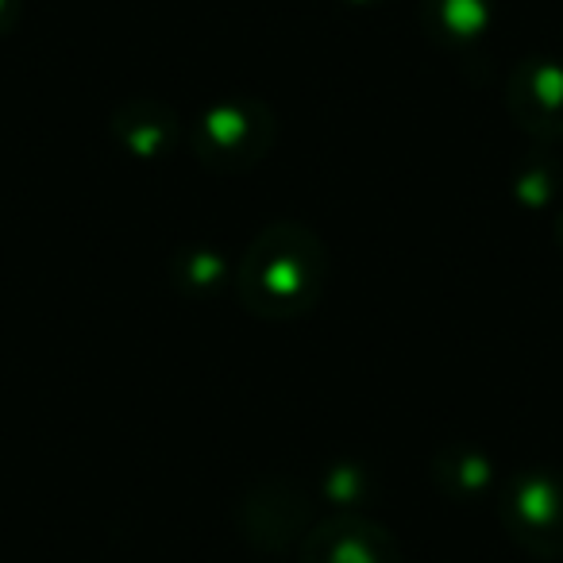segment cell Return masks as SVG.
Masks as SVG:
<instances>
[{
    "instance_id": "obj_6",
    "label": "cell",
    "mask_w": 563,
    "mask_h": 563,
    "mask_svg": "<svg viewBox=\"0 0 563 563\" xmlns=\"http://www.w3.org/2000/svg\"><path fill=\"white\" fill-rule=\"evenodd\" d=\"M301 563H401V548L378 521L340 514L306 532Z\"/></svg>"
},
{
    "instance_id": "obj_14",
    "label": "cell",
    "mask_w": 563,
    "mask_h": 563,
    "mask_svg": "<svg viewBox=\"0 0 563 563\" xmlns=\"http://www.w3.org/2000/svg\"><path fill=\"white\" fill-rule=\"evenodd\" d=\"M344 4H355V9H371V4H383V0H344Z\"/></svg>"
},
{
    "instance_id": "obj_9",
    "label": "cell",
    "mask_w": 563,
    "mask_h": 563,
    "mask_svg": "<svg viewBox=\"0 0 563 563\" xmlns=\"http://www.w3.org/2000/svg\"><path fill=\"white\" fill-rule=\"evenodd\" d=\"M432 478L444 486V494H452V498H460V501L486 498V494L498 490V483H501L494 463L471 444L440 448L437 460H432Z\"/></svg>"
},
{
    "instance_id": "obj_5",
    "label": "cell",
    "mask_w": 563,
    "mask_h": 563,
    "mask_svg": "<svg viewBox=\"0 0 563 563\" xmlns=\"http://www.w3.org/2000/svg\"><path fill=\"white\" fill-rule=\"evenodd\" d=\"M240 525L251 544L266 548V552H278V548L306 540V532L313 529V506H309V498L294 483L271 478V483L255 486L243 498Z\"/></svg>"
},
{
    "instance_id": "obj_4",
    "label": "cell",
    "mask_w": 563,
    "mask_h": 563,
    "mask_svg": "<svg viewBox=\"0 0 563 563\" xmlns=\"http://www.w3.org/2000/svg\"><path fill=\"white\" fill-rule=\"evenodd\" d=\"M506 109L532 140H563V63L555 58L517 63L506 81Z\"/></svg>"
},
{
    "instance_id": "obj_8",
    "label": "cell",
    "mask_w": 563,
    "mask_h": 563,
    "mask_svg": "<svg viewBox=\"0 0 563 563\" xmlns=\"http://www.w3.org/2000/svg\"><path fill=\"white\" fill-rule=\"evenodd\" d=\"M421 20L444 47H475L498 20V0H421Z\"/></svg>"
},
{
    "instance_id": "obj_1",
    "label": "cell",
    "mask_w": 563,
    "mask_h": 563,
    "mask_svg": "<svg viewBox=\"0 0 563 563\" xmlns=\"http://www.w3.org/2000/svg\"><path fill=\"white\" fill-rule=\"evenodd\" d=\"M243 309L266 321H294L317 309L329 282V251L301 220H274L247 243L235 266Z\"/></svg>"
},
{
    "instance_id": "obj_11",
    "label": "cell",
    "mask_w": 563,
    "mask_h": 563,
    "mask_svg": "<svg viewBox=\"0 0 563 563\" xmlns=\"http://www.w3.org/2000/svg\"><path fill=\"white\" fill-rule=\"evenodd\" d=\"M540 166H544V163L529 158V166H525V170L517 174V181H514L517 197H521V201H529V205L548 201V197H552V189H555V181H560V174H555L552 166H548L544 174H540Z\"/></svg>"
},
{
    "instance_id": "obj_10",
    "label": "cell",
    "mask_w": 563,
    "mask_h": 563,
    "mask_svg": "<svg viewBox=\"0 0 563 563\" xmlns=\"http://www.w3.org/2000/svg\"><path fill=\"white\" fill-rule=\"evenodd\" d=\"M170 278L189 294H212L228 278L224 255H217L212 247H181L170 258Z\"/></svg>"
},
{
    "instance_id": "obj_13",
    "label": "cell",
    "mask_w": 563,
    "mask_h": 563,
    "mask_svg": "<svg viewBox=\"0 0 563 563\" xmlns=\"http://www.w3.org/2000/svg\"><path fill=\"white\" fill-rule=\"evenodd\" d=\"M555 243H560V251H563V209H560V217H555Z\"/></svg>"
},
{
    "instance_id": "obj_12",
    "label": "cell",
    "mask_w": 563,
    "mask_h": 563,
    "mask_svg": "<svg viewBox=\"0 0 563 563\" xmlns=\"http://www.w3.org/2000/svg\"><path fill=\"white\" fill-rule=\"evenodd\" d=\"M24 0H0V35H12V27L20 24Z\"/></svg>"
},
{
    "instance_id": "obj_7",
    "label": "cell",
    "mask_w": 563,
    "mask_h": 563,
    "mask_svg": "<svg viewBox=\"0 0 563 563\" xmlns=\"http://www.w3.org/2000/svg\"><path fill=\"white\" fill-rule=\"evenodd\" d=\"M112 140L128 151V155L143 158V163H158L166 158L181 140V120L178 112L166 101H155V97H135V101H124L117 112H112Z\"/></svg>"
},
{
    "instance_id": "obj_2",
    "label": "cell",
    "mask_w": 563,
    "mask_h": 563,
    "mask_svg": "<svg viewBox=\"0 0 563 563\" xmlns=\"http://www.w3.org/2000/svg\"><path fill=\"white\" fill-rule=\"evenodd\" d=\"M278 120L258 97L212 101L189 128V151L212 174H247L271 155Z\"/></svg>"
},
{
    "instance_id": "obj_3",
    "label": "cell",
    "mask_w": 563,
    "mask_h": 563,
    "mask_svg": "<svg viewBox=\"0 0 563 563\" xmlns=\"http://www.w3.org/2000/svg\"><path fill=\"white\" fill-rule=\"evenodd\" d=\"M498 521L521 552L563 560V471L521 467L498 483Z\"/></svg>"
}]
</instances>
